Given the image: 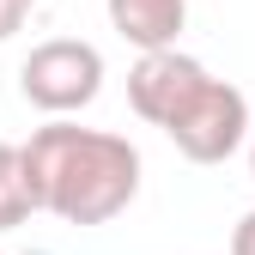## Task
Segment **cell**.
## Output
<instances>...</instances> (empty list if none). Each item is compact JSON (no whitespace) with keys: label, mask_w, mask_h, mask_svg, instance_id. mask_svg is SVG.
Wrapping results in <instances>:
<instances>
[{"label":"cell","mask_w":255,"mask_h":255,"mask_svg":"<svg viewBox=\"0 0 255 255\" xmlns=\"http://www.w3.org/2000/svg\"><path fill=\"white\" fill-rule=\"evenodd\" d=\"M231 255H255V207L237 219V231H231Z\"/></svg>","instance_id":"obj_8"},{"label":"cell","mask_w":255,"mask_h":255,"mask_svg":"<svg viewBox=\"0 0 255 255\" xmlns=\"http://www.w3.org/2000/svg\"><path fill=\"white\" fill-rule=\"evenodd\" d=\"M249 170H255V128H249Z\"/></svg>","instance_id":"obj_9"},{"label":"cell","mask_w":255,"mask_h":255,"mask_svg":"<svg viewBox=\"0 0 255 255\" xmlns=\"http://www.w3.org/2000/svg\"><path fill=\"white\" fill-rule=\"evenodd\" d=\"M18 91H24V104L43 110L49 122H67V116L98 104V91H104V49L79 43V37H49V43H37L24 55Z\"/></svg>","instance_id":"obj_2"},{"label":"cell","mask_w":255,"mask_h":255,"mask_svg":"<svg viewBox=\"0 0 255 255\" xmlns=\"http://www.w3.org/2000/svg\"><path fill=\"white\" fill-rule=\"evenodd\" d=\"M30 213L37 207H30V182H24V164H18V146L0 140V231H18Z\"/></svg>","instance_id":"obj_6"},{"label":"cell","mask_w":255,"mask_h":255,"mask_svg":"<svg viewBox=\"0 0 255 255\" xmlns=\"http://www.w3.org/2000/svg\"><path fill=\"white\" fill-rule=\"evenodd\" d=\"M18 164L30 182V207L55 213L61 225H110L140 195V146L104 128L43 122L18 146Z\"/></svg>","instance_id":"obj_1"},{"label":"cell","mask_w":255,"mask_h":255,"mask_svg":"<svg viewBox=\"0 0 255 255\" xmlns=\"http://www.w3.org/2000/svg\"><path fill=\"white\" fill-rule=\"evenodd\" d=\"M249 98L231 85V79H207L195 91V104H188L164 134L170 146L188 158V164H225V158H237L249 146Z\"/></svg>","instance_id":"obj_3"},{"label":"cell","mask_w":255,"mask_h":255,"mask_svg":"<svg viewBox=\"0 0 255 255\" xmlns=\"http://www.w3.org/2000/svg\"><path fill=\"white\" fill-rule=\"evenodd\" d=\"M213 73L201 67L195 55L182 49H158V55H140L134 73H128V110L152 128H170L188 104H195V91L207 85Z\"/></svg>","instance_id":"obj_4"},{"label":"cell","mask_w":255,"mask_h":255,"mask_svg":"<svg viewBox=\"0 0 255 255\" xmlns=\"http://www.w3.org/2000/svg\"><path fill=\"white\" fill-rule=\"evenodd\" d=\"M30 12H37V0H0V43H6V37H18Z\"/></svg>","instance_id":"obj_7"},{"label":"cell","mask_w":255,"mask_h":255,"mask_svg":"<svg viewBox=\"0 0 255 255\" xmlns=\"http://www.w3.org/2000/svg\"><path fill=\"white\" fill-rule=\"evenodd\" d=\"M104 12L122 43H134L140 55H158V49H176L188 24V0H104Z\"/></svg>","instance_id":"obj_5"}]
</instances>
